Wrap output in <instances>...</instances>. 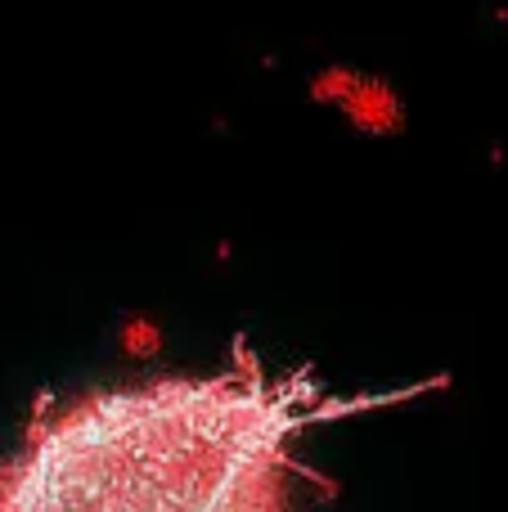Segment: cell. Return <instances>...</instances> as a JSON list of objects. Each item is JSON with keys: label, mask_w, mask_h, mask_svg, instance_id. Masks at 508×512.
<instances>
[{"label": "cell", "mask_w": 508, "mask_h": 512, "mask_svg": "<svg viewBox=\"0 0 508 512\" xmlns=\"http://www.w3.org/2000/svg\"><path fill=\"white\" fill-rule=\"evenodd\" d=\"M437 387L333 391L239 346L212 373L41 396L0 454V512H315L311 436Z\"/></svg>", "instance_id": "obj_1"}, {"label": "cell", "mask_w": 508, "mask_h": 512, "mask_svg": "<svg viewBox=\"0 0 508 512\" xmlns=\"http://www.w3.org/2000/svg\"><path fill=\"white\" fill-rule=\"evenodd\" d=\"M311 99L338 108L360 135H401L405 131L401 90L392 81L374 77V72H356V68L333 63V68L311 77Z\"/></svg>", "instance_id": "obj_2"}]
</instances>
